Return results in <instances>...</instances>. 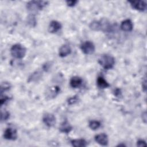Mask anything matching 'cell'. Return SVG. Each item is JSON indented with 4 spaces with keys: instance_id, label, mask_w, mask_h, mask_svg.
<instances>
[{
    "instance_id": "15",
    "label": "cell",
    "mask_w": 147,
    "mask_h": 147,
    "mask_svg": "<svg viewBox=\"0 0 147 147\" xmlns=\"http://www.w3.org/2000/svg\"><path fill=\"white\" fill-rule=\"evenodd\" d=\"M96 82L97 86L100 88H106L110 86V84L108 83V82L102 76H99L97 79Z\"/></svg>"
},
{
    "instance_id": "19",
    "label": "cell",
    "mask_w": 147,
    "mask_h": 147,
    "mask_svg": "<svg viewBox=\"0 0 147 147\" xmlns=\"http://www.w3.org/2000/svg\"><path fill=\"white\" fill-rule=\"evenodd\" d=\"M78 98L76 97V96H75L72 98H70L68 100V103L69 105L74 104L75 103H76L78 101Z\"/></svg>"
},
{
    "instance_id": "21",
    "label": "cell",
    "mask_w": 147,
    "mask_h": 147,
    "mask_svg": "<svg viewBox=\"0 0 147 147\" xmlns=\"http://www.w3.org/2000/svg\"><path fill=\"white\" fill-rule=\"evenodd\" d=\"M137 145L138 146H146V144L145 142V141L142 140H140L137 141Z\"/></svg>"
},
{
    "instance_id": "3",
    "label": "cell",
    "mask_w": 147,
    "mask_h": 147,
    "mask_svg": "<svg viewBox=\"0 0 147 147\" xmlns=\"http://www.w3.org/2000/svg\"><path fill=\"white\" fill-rule=\"evenodd\" d=\"M11 55L16 59H22L26 54V48L21 44H17L12 46L10 49Z\"/></svg>"
},
{
    "instance_id": "1",
    "label": "cell",
    "mask_w": 147,
    "mask_h": 147,
    "mask_svg": "<svg viewBox=\"0 0 147 147\" xmlns=\"http://www.w3.org/2000/svg\"><path fill=\"white\" fill-rule=\"evenodd\" d=\"M90 28L93 30H102L109 32L111 28L110 22L106 19H102L99 21H94L90 25Z\"/></svg>"
},
{
    "instance_id": "10",
    "label": "cell",
    "mask_w": 147,
    "mask_h": 147,
    "mask_svg": "<svg viewBox=\"0 0 147 147\" xmlns=\"http://www.w3.org/2000/svg\"><path fill=\"white\" fill-rule=\"evenodd\" d=\"M133 28V25L130 20L127 19L123 21L121 24V29L123 31L130 32L132 30Z\"/></svg>"
},
{
    "instance_id": "5",
    "label": "cell",
    "mask_w": 147,
    "mask_h": 147,
    "mask_svg": "<svg viewBox=\"0 0 147 147\" xmlns=\"http://www.w3.org/2000/svg\"><path fill=\"white\" fill-rule=\"evenodd\" d=\"M80 48L82 52L86 55L91 54L95 51V46L94 44L90 41H86L83 42L80 46Z\"/></svg>"
},
{
    "instance_id": "22",
    "label": "cell",
    "mask_w": 147,
    "mask_h": 147,
    "mask_svg": "<svg viewBox=\"0 0 147 147\" xmlns=\"http://www.w3.org/2000/svg\"><path fill=\"white\" fill-rule=\"evenodd\" d=\"M9 99V98L8 97H7V96H5L4 98L1 97V101H0L1 102V105H2L3 103H5L6 102H7Z\"/></svg>"
},
{
    "instance_id": "9",
    "label": "cell",
    "mask_w": 147,
    "mask_h": 147,
    "mask_svg": "<svg viewBox=\"0 0 147 147\" xmlns=\"http://www.w3.org/2000/svg\"><path fill=\"white\" fill-rule=\"evenodd\" d=\"M95 141L103 146H106L108 144L109 140L107 136L105 133H100L95 136Z\"/></svg>"
},
{
    "instance_id": "8",
    "label": "cell",
    "mask_w": 147,
    "mask_h": 147,
    "mask_svg": "<svg viewBox=\"0 0 147 147\" xmlns=\"http://www.w3.org/2000/svg\"><path fill=\"white\" fill-rule=\"evenodd\" d=\"M3 137L6 140H15L17 137V131L13 128H7L4 131Z\"/></svg>"
},
{
    "instance_id": "20",
    "label": "cell",
    "mask_w": 147,
    "mask_h": 147,
    "mask_svg": "<svg viewBox=\"0 0 147 147\" xmlns=\"http://www.w3.org/2000/svg\"><path fill=\"white\" fill-rule=\"evenodd\" d=\"M78 2V1H66V3H67V5L68 6H70V7H72V6H74L75 5H76V3Z\"/></svg>"
},
{
    "instance_id": "6",
    "label": "cell",
    "mask_w": 147,
    "mask_h": 147,
    "mask_svg": "<svg viewBox=\"0 0 147 147\" xmlns=\"http://www.w3.org/2000/svg\"><path fill=\"white\" fill-rule=\"evenodd\" d=\"M42 121L47 126L52 127L56 123V118L52 114L46 113L42 117Z\"/></svg>"
},
{
    "instance_id": "17",
    "label": "cell",
    "mask_w": 147,
    "mask_h": 147,
    "mask_svg": "<svg viewBox=\"0 0 147 147\" xmlns=\"http://www.w3.org/2000/svg\"><path fill=\"white\" fill-rule=\"evenodd\" d=\"M100 126V123L98 121H91L89 123V127L92 130H96Z\"/></svg>"
},
{
    "instance_id": "11",
    "label": "cell",
    "mask_w": 147,
    "mask_h": 147,
    "mask_svg": "<svg viewBox=\"0 0 147 147\" xmlns=\"http://www.w3.org/2000/svg\"><path fill=\"white\" fill-rule=\"evenodd\" d=\"M61 28V25L60 23L57 21H52L51 22L48 30L50 33H56L58 30H59Z\"/></svg>"
},
{
    "instance_id": "2",
    "label": "cell",
    "mask_w": 147,
    "mask_h": 147,
    "mask_svg": "<svg viewBox=\"0 0 147 147\" xmlns=\"http://www.w3.org/2000/svg\"><path fill=\"white\" fill-rule=\"evenodd\" d=\"M99 64L105 69H109L113 68L115 64L114 58L109 55H104L98 59Z\"/></svg>"
},
{
    "instance_id": "13",
    "label": "cell",
    "mask_w": 147,
    "mask_h": 147,
    "mask_svg": "<svg viewBox=\"0 0 147 147\" xmlns=\"http://www.w3.org/2000/svg\"><path fill=\"white\" fill-rule=\"evenodd\" d=\"M72 129V126L70 125V124L67 121H65L63 123H61L59 127V130L61 132L64 133L66 134L69 133L71 131Z\"/></svg>"
},
{
    "instance_id": "7",
    "label": "cell",
    "mask_w": 147,
    "mask_h": 147,
    "mask_svg": "<svg viewBox=\"0 0 147 147\" xmlns=\"http://www.w3.org/2000/svg\"><path fill=\"white\" fill-rule=\"evenodd\" d=\"M129 2L133 9L139 11H144L146 8V3L144 1H131Z\"/></svg>"
},
{
    "instance_id": "4",
    "label": "cell",
    "mask_w": 147,
    "mask_h": 147,
    "mask_svg": "<svg viewBox=\"0 0 147 147\" xmlns=\"http://www.w3.org/2000/svg\"><path fill=\"white\" fill-rule=\"evenodd\" d=\"M48 3L47 1H32L27 3L26 7L31 12H36L41 10Z\"/></svg>"
},
{
    "instance_id": "12",
    "label": "cell",
    "mask_w": 147,
    "mask_h": 147,
    "mask_svg": "<svg viewBox=\"0 0 147 147\" xmlns=\"http://www.w3.org/2000/svg\"><path fill=\"white\" fill-rule=\"evenodd\" d=\"M71 52V49L68 45H63L59 49V55L60 57H64L70 54Z\"/></svg>"
},
{
    "instance_id": "14",
    "label": "cell",
    "mask_w": 147,
    "mask_h": 147,
    "mask_svg": "<svg viewBox=\"0 0 147 147\" xmlns=\"http://www.w3.org/2000/svg\"><path fill=\"white\" fill-rule=\"evenodd\" d=\"M82 79L78 76H74L70 80V85L72 88H78L82 83Z\"/></svg>"
},
{
    "instance_id": "18",
    "label": "cell",
    "mask_w": 147,
    "mask_h": 147,
    "mask_svg": "<svg viewBox=\"0 0 147 147\" xmlns=\"http://www.w3.org/2000/svg\"><path fill=\"white\" fill-rule=\"evenodd\" d=\"M10 117V114L9 113L6 111H5L4 112H2V114H1V119L2 121H5V120H7Z\"/></svg>"
},
{
    "instance_id": "16",
    "label": "cell",
    "mask_w": 147,
    "mask_h": 147,
    "mask_svg": "<svg viewBox=\"0 0 147 147\" xmlns=\"http://www.w3.org/2000/svg\"><path fill=\"white\" fill-rule=\"evenodd\" d=\"M72 146L75 147H82L87 145V142L84 139H76L71 141Z\"/></svg>"
}]
</instances>
